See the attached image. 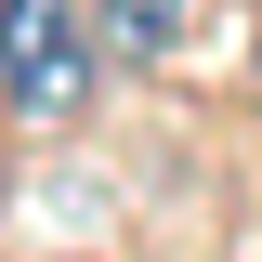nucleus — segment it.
<instances>
[{"label":"nucleus","instance_id":"f257e3e1","mask_svg":"<svg viewBox=\"0 0 262 262\" xmlns=\"http://www.w3.org/2000/svg\"><path fill=\"white\" fill-rule=\"evenodd\" d=\"M105 66V13L92 0H0V105L27 118H79Z\"/></svg>","mask_w":262,"mask_h":262},{"label":"nucleus","instance_id":"f03ea898","mask_svg":"<svg viewBox=\"0 0 262 262\" xmlns=\"http://www.w3.org/2000/svg\"><path fill=\"white\" fill-rule=\"evenodd\" d=\"M92 13H105V53H118V66H158L196 0H92Z\"/></svg>","mask_w":262,"mask_h":262},{"label":"nucleus","instance_id":"7ed1b4c3","mask_svg":"<svg viewBox=\"0 0 262 262\" xmlns=\"http://www.w3.org/2000/svg\"><path fill=\"white\" fill-rule=\"evenodd\" d=\"M249 92H262V27H249Z\"/></svg>","mask_w":262,"mask_h":262}]
</instances>
